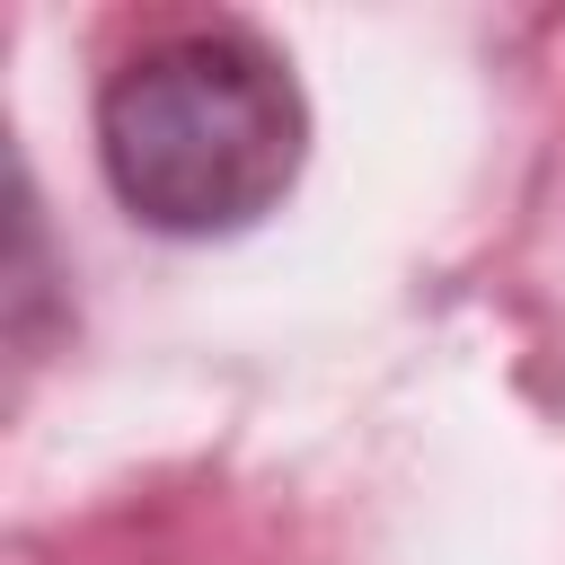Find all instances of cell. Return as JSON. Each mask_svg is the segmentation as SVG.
<instances>
[{"label":"cell","instance_id":"1","mask_svg":"<svg viewBox=\"0 0 565 565\" xmlns=\"http://www.w3.org/2000/svg\"><path fill=\"white\" fill-rule=\"evenodd\" d=\"M97 159L132 221L168 238H221L291 194L309 159V106L265 35L185 26L141 44L97 88Z\"/></svg>","mask_w":565,"mask_h":565}]
</instances>
